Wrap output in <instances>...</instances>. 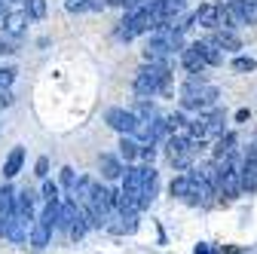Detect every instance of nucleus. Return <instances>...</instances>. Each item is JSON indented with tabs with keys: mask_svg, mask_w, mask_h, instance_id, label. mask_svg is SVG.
Segmentation results:
<instances>
[{
	"mask_svg": "<svg viewBox=\"0 0 257 254\" xmlns=\"http://www.w3.org/2000/svg\"><path fill=\"white\" fill-rule=\"evenodd\" d=\"M153 28H156V22H153L150 10H135V13H125V19L119 22L116 37H119V40H135V37L147 34V31L153 34Z\"/></svg>",
	"mask_w": 257,
	"mask_h": 254,
	"instance_id": "20e7f679",
	"label": "nucleus"
},
{
	"mask_svg": "<svg viewBox=\"0 0 257 254\" xmlns=\"http://www.w3.org/2000/svg\"><path fill=\"white\" fill-rule=\"evenodd\" d=\"M43 202H61V199H58V187H55L49 178L43 181Z\"/></svg>",
	"mask_w": 257,
	"mask_h": 254,
	"instance_id": "c756f323",
	"label": "nucleus"
},
{
	"mask_svg": "<svg viewBox=\"0 0 257 254\" xmlns=\"http://www.w3.org/2000/svg\"><path fill=\"white\" fill-rule=\"evenodd\" d=\"M248 119H251V110L248 107H239L236 110V122H248Z\"/></svg>",
	"mask_w": 257,
	"mask_h": 254,
	"instance_id": "4c0bfd02",
	"label": "nucleus"
},
{
	"mask_svg": "<svg viewBox=\"0 0 257 254\" xmlns=\"http://www.w3.org/2000/svg\"><path fill=\"white\" fill-rule=\"evenodd\" d=\"M254 4H257V0H254Z\"/></svg>",
	"mask_w": 257,
	"mask_h": 254,
	"instance_id": "ea45409f",
	"label": "nucleus"
},
{
	"mask_svg": "<svg viewBox=\"0 0 257 254\" xmlns=\"http://www.w3.org/2000/svg\"><path fill=\"white\" fill-rule=\"evenodd\" d=\"M193 25H199L205 31H217L220 28V7L217 4H202L196 13H193Z\"/></svg>",
	"mask_w": 257,
	"mask_h": 254,
	"instance_id": "9d476101",
	"label": "nucleus"
},
{
	"mask_svg": "<svg viewBox=\"0 0 257 254\" xmlns=\"http://www.w3.org/2000/svg\"><path fill=\"white\" fill-rule=\"evenodd\" d=\"M83 217V205L74 199V196H68L61 202V208H58V230H64V233H71L74 227H77V220Z\"/></svg>",
	"mask_w": 257,
	"mask_h": 254,
	"instance_id": "6e6552de",
	"label": "nucleus"
},
{
	"mask_svg": "<svg viewBox=\"0 0 257 254\" xmlns=\"http://www.w3.org/2000/svg\"><path fill=\"white\" fill-rule=\"evenodd\" d=\"M49 233L52 230L43 224V220H34V227H31V248H37V251L46 248L49 245Z\"/></svg>",
	"mask_w": 257,
	"mask_h": 254,
	"instance_id": "b1692460",
	"label": "nucleus"
},
{
	"mask_svg": "<svg viewBox=\"0 0 257 254\" xmlns=\"http://www.w3.org/2000/svg\"><path fill=\"white\" fill-rule=\"evenodd\" d=\"M16 52V43L13 40H4V37H0V55H13Z\"/></svg>",
	"mask_w": 257,
	"mask_h": 254,
	"instance_id": "c9c22d12",
	"label": "nucleus"
},
{
	"mask_svg": "<svg viewBox=\"0 0 257 254\" xmlns=\"http://www.w3.org/2000/svg\"><path fill=\"white\" fill-rule=\"evenodd\" d=\"M242 193H257V156L242 160Z\"/></svg>",
	"mask_w": 257,
	"mask_h": 254,
	"instance_id": "4468645a",
	"label": "nucleus"
},
{
	"mask_svg": "<svg viewBox=\"0 0 257 254\" xmlns=\"http://www.w3.org/2000/svg\"><path fill=\"white\" fill-rule=\"evenodd\" d=\"M193 141H205L208 138V116L205 113H199L196 119H190V125H187V129H184Z\"/></svg>",
	"mask_w": 257,
	"mask_h": 254,
	"instance_id": "4be33fe9",
	"label": "nucleus"
},
{
	"mask_svg": "<svg viewBox=\"0 0 257 254\" xmlns=\"http://www.w3.org/2000/svg\"><path fill=\"white\" fill-rule=\"evenodd\" d=\"M95 7V0H64V10L68 13H86Z\"/></svg>",
	"mask_w": 257,
	"mask_h": 254,
	"instance_id": "c85d7f7f",
	"label": "nucleus"
},
{
	"mask_svg": "<svg viewBox=\"0 0 257 254\" xmlns=\"http://www.w3.org/2000/svg\"><path fill=\"white\" fill-rule=\"evenodd\" d=\"M156 190H159V175L153 166H144V208H150V202L156 199Z\"/></svg>",
	"mask_w": 257,
	"mask_h": 254,
	"instance_id": "a211bd4d",
	"label": "nucleus"
},
{
	"mask_svg": "<svg viewBox=\"0 0 257 254\" xmlns=\"http://www.w3.org/2000/svg\"><path fill=\"white\" fill-rule=\"evenodd\" d=\"M242 13H245L248 25H257V4L254 0H242Z\"/></svg>",
	"mask_w": 257,
	"mask_h": 254,
	"instance_id": "7c9ffc66",
	"label": "nucleus"
},
{
	"mask_svg": "<svg viewBox=\"0 0 257 254\" xmlns=\"http://www.w3.org/2000/svg\"><path fill=\"white\" fill-rule=\"evenodd\" d=\"M166 122H169V129H172V132H181V129H187V125H190V119H187L181 110H172V113L166 116Z\"/></svg>",
	"mask_w": 257,
	"mask_h": 254,
	"instance_id": "cd10ccee",
	"label": "nucleus"
},
{
	"mask_svg": "<svg viewBox=\"0 0 257 254\" xmlns=\"http://www.w3.org/2000/svg\"><path fill=\"white\" fill-rule=\"evenodd\" d=\"M25 10L34 22H40V19H46V0H25Z\"/></svg>",
	"mask_w": 257,
	"mask_h": 254,
	"instance_id": "bb28decb",
	"label": "nucleus"
},
{
	"mask_svg": "<svg viewBox=\"0 0 257 254\" xmlns=\"http://www.w3.org/2000/svg\"><path fill=\"white\" fill-rule=\"evenodd\" d=\"M22 163H25V147H13L10 156H7V163H4V178L13 181L22 172Z\"/></svg>",
	"mask_w": 257,
	"mask_h": 254,
	"instance_id": "f3484780",
	"label": "nucleus"
},
{
	"mask_svg": "<svg viewBox=\"0 0 257 254\" xmlns=\"http://www.w3.org/2000/svg\"><path fill=\"white\" fill-rule=\"evenodd\" d=\"M169 193H172L175 199H184V202H187V196H190V172H181V175L172 178Z\"/></svg>",
	"mask_w": 257,
	"mask_h": 254,
	"instance_id": "412c9836",
	"label": "nucleus"
},
{
	"mask_svg": "<svg viewBox=\"0 0 257 254\" xmlns=\"http://www.w3.org/2000/svg\"><path fill=\"white\" fill-rule=\"evenodd\" d=\"M169 83H172V68H163V65H150V61H144V65L138 68V74H135L132 89H135L138 98H153L156 92L169 89Z\"/></svg>",
	"mask_w": 257,
	"mask_h": 254,
	"instance_id": "f03ea898",
	"label": "nucleus"
},
{
	"mask_svg": "<svg viewBox=\"0 0 257 254\" xmlns=\"http://www.w3.org/2000/svg\"><path fill=\"white\" fill-rule=\"evenodd\" d=\"M181 65H184V71H187V74H202V71L208 68V65H205V58L199 55V49L193 46V43L181 52Z\"/></svg>",
	"mask_w": 257,
	"mask_h": 254,
	"instance_id": "2eb2a0df",
	"label": "nucleus"
},
{
	"mask_svg": "<svg viewBox=\"0 0 257 254\" xmlns=\"http://www.w3.org/2000/svg\"><path fill=\"white\" fill-rule=\"evenodd\" d=\"M193 46L199 49V55L205 58V65H208V68H220V65H223V49H220L214 40H196Z\"/></svg>",
	"mask_w": 257,
	"mask_h": 254,
	"instance_id": "ddd939ff",
	"label": "nucleus"
},
{
	"mask_svg": "<svg viewBox=\"0 0 257 254\" xmlns=\"http://www.w3.org/2000/svg\"><path fill=\"white\" fill-rule=\"evenodd\" d=\"M242 166L236 163V156L227 160H214V184H217V196L223 202H233L242 196Z\"/></svg>",
	"mask_w": 257,
	"mask_h": 254,
	"instance_id": "f257e3e1",
	"label": "nucleus"
},
{
	"mask_svg": "<svg viewBox=\"0 0 257 254\" xmlns=\"http://www.w3.org/2000/svg\"><path fill=\"white\" fill-rule=\"evenodd\" d=\"M227 156H236V135L233 132L220 135L214 141V160H227Z\"/></svg>",
	"mask_w": 257,
	"mask_h": 254,
	"instance_id": "6ab92c4d",
	"label": "nucleus"
},
{
	"mask_svg": "<svg viewBox=\"0 0 257 254\" xmlns=\"http://www.w3.org/2000/svg\"><path fill=\"white\" fill-rule=\"evenodd\" d=\"M28 19H31L28 10H10L7 19H4V34L13 37V40L22 37V34H25V28H28Z\"/></svg>",
	"mask_w": 257,
	"mask_h": 254,
	"instance_id": "9b49d317",
	"label": "nucleus"
},
{
	"mask_svg": "<svg viewBox=\"0 0 257 254\" xmlns=\"http://www.w3.org/2000/svg\"><path fill=\"white\" fill-rule=\"evenodd\" d=\"M217 7H220V28L239 31V28L248 25V19L242 13V0H227V4H217Z\"/></svg>",
	"mask_w": 257,
	"mask_h": 254,
	"instance_id": "0eeeda50",
	"label": "nucleus"
},
{
	"mask_svg": "<svg viewBox=\"0 0 257 254\" xmlns=\"http://www.w3.org/2000/svg\"><path fill=\"white\" fill-rule=\"evenodd\" d=\"M172 49L166 46V40H159L156 34L150 37L147 49H144V61H150V65H163V68H172Z\"/></svg>",
	"mask_w": 257,
	"mask_h": 254,
	"instance_id": "1a4fd4ad",
	"label": "nucleus"
},
{
	"mask_svg": "<svg viewBox=\"0 0 257 254\" xmlns=\"http://www.w3.org/2000/svg\"><path fill=\"white\" fill-rule=\"evenodd\" d=\"M119 156H122L125 163L138 160V156H141V141L132 138V135H122V141H119Z\"/></svg>",
	"mask_w": 257,
	"mask_h": 254,
	"instance_id": "5701e85b",
	"label": "nucleus"
},
{
	"mask_svg": "<svg viewBox=\"0 0 257 254\" xmlns=\"http://www.w3.org/2000/svg\"><path fill=\"white\" fill-rule=\"evenodd\" d=\"M181 95H184L181 104H184L187 110H199V113L214 110V107H217V98H220V92H217L211 83H205V86H187V83H184Z\"/></svg>",
	"mask_w": 257,
	"mask_h": 254,
	"instance_id": "7ed1b4c3",
	"label": "nucleus"
},
{
	"mask_svg": "<svg viewBox=\"0 0 257 254\" xmlns=\"http://www.w3.org/2000/svg\"><path fill=\"white\" fill-rule=\"evenodd\" d=\"M34 175H37L40 181H46V178H49V160H46V156H40V160H37V166H34Z\"/></svg>",
	"mask_w": 257,
	"mask_h": 254,
	"instance_id": "72a5a7b5",
	"label": "nucleus"
},
{
	"mask_svg": "<svg viewBox=\"0 0 257 254\" xmlns=\"http://www.w3.org/2000/svg\"><path fill=\"white\" fill-rule=\"evenodd\" d=\"M196 254H217V251H214L208 242H199V245H196Z\"/></svg>",
	"mask_w": 257,
	"mask_h": 254,
	"instance_id": "58836bf2",
	"label": "nucleus"
},
{
	"mask_svg": "<svg viewBox=\"0 0 257 254\" xmlns=\"http://www.w3.org/2000/svg\"><path fill=\"white\" fill-rule=\"evenodd\" d=\"M208 40H214L223 52H239L242 49V40H239V34H236L233 28H217V31H211Z\"/></svg>",
	"mask_w": 257,
	"mask_h": 254,
	"instance_id": "f8f14e48",
	"label": "nucleus"
},
{
	"mask_svg": "<svg viewBox=\"0 0 257 254\" xmlns=\"http://www.w3.org/2000/svg\"><path fill=\"white\" fill-rule=\"evenodd\" d=\"M98 166H101V178H104V181H116V178L125 175V169H122V163H119V156H113V153H101Z\"/></svg>",
	"mask_w": 257,
	"mask_h": 254,
	"instance_id": "dca6fc26",
	"label": "nucleus"
},
{
	"mask_svg": "<svg viewBox=\"0 0 257 254\" xmlns=\"http://www.w3.org/2000/svg\"><path fill=\"white\" fill-rule=\"evenodd\" d=\"M61 187H64V190H74V187H77V178H74V169H71V166L61 169Z\"/></svg>",
	"mask_w": 257,
	"mask_h": 254,
	"instance_id": "2f4dec72",
	"label": "nucleus"
},
{
	"mask_svg": "<svg viewBox=\"0 0 257 254\" xmlns=\"http://www.w3.org/2000/svg\"><path fill=\"white\" fill-rule=\"evenodd\" d=\"M10 104H13V92H10V89H4V92H0V110L10 107Z\"/></svg>",
	"mask_w": 257,
	"mask_h": 254,
	"instance_id": "e433bc0d",
	"label": "nucleus"
},
{
	"mask_svg": "<svg viewBox=\"0 0 257 254\" xmlns=\"http://www.w3.org/2000/svg\"><path fill=\"white\" fill-rule=\"evenodd\" d=\"M104 122L110 125L113 132H119V135H135L141 119L135 116V110H125V107H110V110L104 113Z\"/></svg>",
	"mask_w": 257,
	"mask_h": 254,
	"instance_id": "39448f33",
	"label": "nucleus"
},
{
	"mask_svg": "<svg viewBox=\"0 0 257 254\" xmlns=\"http://www.w3.org/2000/svg\"><path fill=\"white\" fill-rule=\"evenodd\" d=\"M230 68H233L236 74H251V71H257V61H254L251 55H236Z\"/></svg>",
	"mask_w": 257,
	"mask_h": 254,
	"instance_id": "a878e982",
	"label": "nucleus"
},
{
	"mask_svg": "<svg viewBox=\"0 0 257 254\" xmlns=\"http://www.w3.org/2000/svg\"><path fill=\"white\" fill-rule=\"evenodd\" d=\"M153 156H156V144H141V160L153 163Z\"/></svg>",
	"mask_w": 257,
	"mask_h": 254,
	"instance_id": "f704fd0d",
	"label": "nucleus"
},
{
	"mask_svg": "<svg viewBox=\"0 0 257 254\" xmlns=\"http://www.w3.org/2000/svg\"><path fill=\"white\" fill-rule=\"evenodd\" d=\"M16 80V68H0V89H10Z\"/></svg>",
	"mask_w": 257,
	"mask_h": 254,
	"instance_id": "473e14b6",
	"label": "nucleus"
},
{
	"mask_svg": "<svg viewBox=\"0 0 257 254\" xmlns=\"http://www.w3.org/2000/svg\"><path fill=\"white\" fill-rule=\"evenodd\" d=\"M132 110H135L138 119H156V116H159V110H156V104H153L150 98H138V104H135Z\"/></svg>",
	"mask_w": 257,
	"mask_h": 254,
	"instance_id": "393cba45",
	"label": "nucleus"
},
{
	"mask_svg": "<svg viewBox=\"0 0 257 254\" xmlns=\"http://www.w3.org/2000/svg\"><path fill=\"white\" fill-rule=\"evenodd\" d=\"M13 217H16V190L4 184L0 187V236H10Z\"/></svg>",
	"mask_w": 257,
	"mask_h": 254,
	"instance_id": "423d86ee",
	"label": "nucleus"
},
{
	"mask_svg": "<svg viewBox=\"0 0 257 254\" xmlns=\"http://www.w3.org/2000/svg\"><path fill=\"white\" fill-rule=\"evenodd\" d=\"M208 116V138H220V135H227V132H223V122H227V113H223L220 107H214V110H208L205 113Z\"/></svg>",
	"mask_w": 257,
	"mask_h": 254,
	"instance_id": "aec40b11",
	"label": "nucleus"
}]
</instances>
